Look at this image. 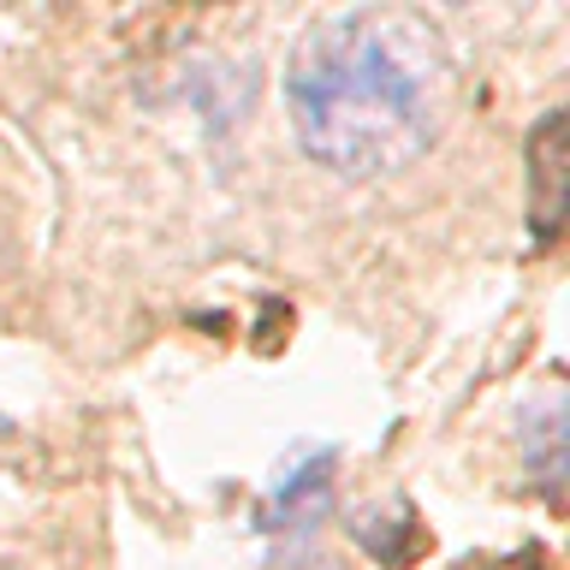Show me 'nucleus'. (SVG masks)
<instances>
[{
  "mask_svg": "<svg viewBox=\"0 0 570 570\" xmlns=\"http://www.w3.org/2000/svg\"><path fill=\"white\" fill-rule=\"evenodd\" d=\"M458 66L416 7H351L303 30L285 66V114L315 167L386 178L434 149L452 119Z\"/></svg>",
  "mask_w": 570,
  "mask_h": 570,
  "instance_id": "f257e3e1",
  "label": "nucleus"
},
{
  "mask_svg": "<svg viewBox=\"0 0 570 570\" xmlns=\"http://www.w3.org/2000/svg\"><path fill=\"white\" fill-rule=\"evenodd\" d=\"M529 178H534L529 226L541 244H552L559 238V220H564V114L559 107L541 114V125H534V137H529Z\"/></svg>",
  "mask_w": 570,
  "mask_h": 570,
  "instance_id": "f03ea898",
  "label": "nucleus"
},
{
  "mask_svg": "<svg viewBox=\"0 0 570 570\" xmlns=\"http://www.w3.org/2000/svg\"><path fill=\"white\" fill-rule=\"evenodd\" d=\"M327 488H333V452H315L303 470L279 481V493L262 511V529H309V517H321V505H327Z\"/></svg>",
  "mask_w": 570,
  "mask_h": 570,
  "instance_id": "7ed1b4c3",
  "label": "nucleus"
},
{
  "mask_svg": "<svg viewBox=\"0 0 570 570\" xmlns=\"http://www.w3.org/2000/svg\"><path fill=\"white\" fill-rule=\"evenodd\" d=\"M523 458L534 463V481L547 493L559 488V475H564V410H559V399H547L541 416L523 422Z\"/></svg>",
  "mask_w": 570,
  "mask_h": 570,
  "instance_id": "20e7f679",
  "label": "nucleus"
}]
</instances>
